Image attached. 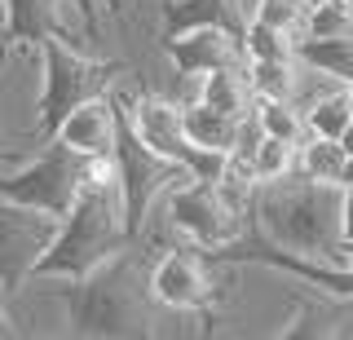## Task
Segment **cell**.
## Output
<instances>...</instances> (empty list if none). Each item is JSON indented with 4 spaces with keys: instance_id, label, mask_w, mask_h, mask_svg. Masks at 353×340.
I'll list each match as a JSON object with an SVG mask.
<instances>
[{
    "instance_id": "f1b7e54d",
    "label": "cell",
    "mask_w": 353,
    "mask_h": 340,
    "mask_svg": "<svg viewBox=\"0 0 353 340\" xmlns=\"http://www.w3.org/2000/svg\"><path fill=\"white\" fill-rule=\"evenodd\" d=\"M301 5H305V9H318V5H323V0H301Z\"/></svg>"
},
{
    "instance_id": "2e32d148",
    "label": "cell",
    "mask_w": 353,
    "mask_h": 340,
    "mask_svg": "<svg viewBox=\"0 0 353 340\" xmlns=\"http://www.w3.org/2000/svg\"><path fill=\"white\" fill-rule=\"evenodd\" d=\"M185 133H190L194 146L203 150H239V137H243V119L216 111V106L190 97L185 102Z\"/></svg>"
},
{
    "instance_id": "7c38bea8",
    "label": "cell",
    "mask_w": 353,
    "mask_h": 340,
    "mask_svg": "<svg viewBox=\"0 0 353 340\" xmlns=\"http://www.w3.org/2000/svg\"><path fill=\"white\" fill-rule=\"evenodd\" d=\"M194 27L243 31L248 14L239 9V0H163V36H181V31Z\"/></svg>"
},
{
    "instance_id": "e0dca14e",
    "label": "cell",
    "mask_w": 353,
    "mask_h": 340,
    "mask_svg": "<svg viewBox=\"0 0 353 340\" xmlns=\"http://www.w3.org/2000/svg\"><path fill=\"white\" fill-rule=\"evenodd\" d=\"M305 62L296 58H270V62H248V80L256 97H296L301 102V84H305Z\"/></svg>"
},
{
    "instance_id": "7402d4cb",
    "label": "cell",
    "mask_w": 353,
    "mask_h": 340,
    "mask_svg": "<svg viewBox=\"0 0 353 340\" xmlns=\"http://www.w3.org/2000/svg\"><path fill=\"white\" fill-rule=\"evenodd\" d=\"M243 49H248V62H270V58H292L296 53V36L261 23V18L248 14V27H243Z\"/></svg>"
},
{
    "instance_id": "d6986e66",
    "label": "cell",
    "mask_w": 353,
    "mask_h": 340,
    "mask_svg": "<svg viewBox=\"0 0 353 340\" xmlns=\"http://www.w3.org/2000/svg\"><path fill=\"white\" fill-rule=\"evenodd\" d=\"M305 119H309V137H340L353 119V106H349V93L345 84L318 93L314 102H305Z\"/></svg>"
},
{
    "instance_id": "4fadbf2b",
    "label": "cell",
    "mask_w": 353,
    "mask_h": 340,
    "mask_svg": "<svg viewBox=\"0 0 353 340\" xmlns=\"http://www.w3.org/2000/svg\"><path fill=\"white\" fill-rule=\"evenodd\" d=\"M53 5L58 0H0V23H5V40H0V58L18 45L40 49V40L49 31H58L53 23Z\"/></svg>"
},
{
    "instance_id": "d4e9b609",
    "label": "cell",
    "mask_w": 353,
    "mask_h": 340,
    "mask_svg": "<svg viewBox=\"0 0 353 340\" xmlns=\"http://www.w3.org/2000/svg\"><path fill=\"white\" fill-rule=\"evenodd\" d=\"M340 239L353 243V186H340Z\"/></svg>"
},
{
    "instance_id": "3957f363",
    "label": "cell",
    "mask_w": 353,
    "mask_h": 340,
    "mask_svg": "<svg viewBox=\"0 0 353 340\" xmlns=\"http://www.w3.org/2000/svg\"><path fill=\"white\" fill-rule=\"evenodd\" d=\"M248 212L256 221V234H265L270 243L349 266V243L340 239V186L292 172L283 181L256 186Z\"/></svg>"
},
{
    "instance_id": "9c48e42d",
    "label": "cell",
    "mask_w": 353,
    "mask_h": 340,
    "mask_svg": "<svg viewBox=\"0 0 353 340\" xmlns=\"http://www.w3.org/2000/svg\"><path fill=\"white\" fill-rule=\"evenodd\" d=\"M163 58L185 80L221 67H248L243 31H230V27H194V31H181V36H163Z\"/></svg>"
},
{
    "instance_id": "f546056e",
    "label": "cell",
    "mask_w": 353,
    "mask_h": 340,
    "mask_svg": "<svg viewBox=\"0 0 353 340\" xmlns=\"http://www.w3.org/2000/svg\"><path fill=\"white\" fill-rule=\"evenodd\" d=\"M345 93H349V106H353V84H345Z\"/></svg>"
},
{
    "instance_id": "ffe728a7",
    "label": "cell",
    "mask_w": 353,
    "mask_h": 340,
    "mask_svg": "<svg viewBox=\"0 0 353 340\" xmlns=\"http://www.w3.org/2000/svg\"><path fill=\"white\" fill-rule=\"evenodd\" d=\"M345 146H340L336 137H305L301 141V172L314 181H327V186H340L345 177Z\"/></svg>"
},
{
    "instance_id": "44dd1931",
    "label": "cell",
    "mask_w": 353,
    "mask_h": 340,
    "mask_svg": "<svg viewBox=\"0 0 353 340\" xmlns=\"http://www.w3.org/2000/svg\"><path fill=\"white\" fill-rule=\"evenodd\" d=\"M252 159H256L261 186L265 181H283V177H292V172H301V146H292V141H283V137H270V133L256 141Z\"/></svg>"
},
{
    "instance_id": "277c9868",
    "label": "cell",
    "mask_w": 353,
    "mask_h": 340,
    "mask_svg": "<svg viewBox=\"0 0 353 340\" xmlns=\"http://www.w3.org/2000/svg\"><path fill=\"white\" fill-rule=\"evenodd\" d=\"M119 75H124V62L93 58V53L66 45L58 31H49V36L40 40V93H36L31 133L49 141L75 106L93 102V97H106L115 89Z\"/></svg>"
},
{
    "instance_id": "9a60e30c",
    "label": "cell",
    "mask_w": 353,
    "mask_h": 340,
    "mask_svg": "<svg viewBox=\"0 0 353 340\" xmlns=\"http://www.w3.org/2000/svg\"><path fill=\"white\" fill-rule=\"evenodd\" d=\"M296 58L309 75H323L331 84H353V36H301Z\"/></svg>"
},
{
    "instance_id": "4316f807",
    "label": "cell",
    "mask_w": 353,
    "mask_h": 340,
    "mask_svg": "<svg viewBox=\"0 0 353 340\" xmlns=\"http://www.w3.org/2000/svg\"><path fill=\"white\" fill-rule=\"evenodd\" d=\"M340 186H353V159L345 163V177H340Z\"/></svg>"
},
{
    "instance_id": "5bb4252c",
    "label": "cell",
    "mask_w": 353,
    "mask_h": 340,
    "mask_svg": "<svg viewBox=\"0 0 353 340\" xmlns=\"http://www.w3.org/2000/svg\"><path fill=\"white\" fill-rule=\"evenodd\" d=\"M194 97L216 106V111H225V115H234V119H248L256 111V93H252L248 67H221V71L194 75Z\"/></svg>"
},
{
    "instance_id": "cb8c5ba5",
    "label": "cell",
    "mask_w": 353,
    "mask_h": 340,
    "mask_svg": "<svg viewBox=\"0 0 353 340\" xmlns=\"http://www.w3.org/2000/svg\"><path fill=\"white\" fill-rule=\"evenodd\" d=\"M305 36H353V0H323L309 9Z\"/></svg>"
},
{
    "instance_id": "83f0119b",
    "label": "cell",
    "mask_w": 353,
    "mask_h": 340,
    "mask_svg": "<svg viewBox=\"0 0 353 340\" xmlns=\"http://www.w3.org/2000/svg\"><path fill=\"white\" fill-rule=\"evenodd\" d=\"M9 332V314H5V305H0V336Z\"/></svg>"
},
{
    "instance_id": "30bf717a",
    "label": "cell",
    "mask_w": 353,
    "mask_h": 340,
    "mask_svg": "<svg viewBox=\"0 0 353 340\" xmlns=\"http://www.w3.org/2000/svg\"><path fill=\"white\" fill-rule=\"evenodd\" d=\"M150 292L154 305L176 314H203L212 305V279H208V266L185 248L163 252L150 266Z\"/></svg>"
},
{
    "instance_id": "484cf974",
    "label": "cell",
    "mask_w": 353,
    "mask_h": 340,
    "mask_svg": "<svg viewBox=\"0 0 353 340\" xmlns=\"http://www.w3.org/2000/svg\"><path fill=\"white\" fill-rule=\"evenodd\" d=\"M336 141H340V146H345V155L353 159V119H349V128H345V133H340Z\"/></svg>"
},
{
    "instance_id": "5b68a950",
    "label": "cell",
    "mask_w": 353,
    "mask_h": 340,
    "mask_svg": "<svg viewBox=\"0 0 353 340\" xmlns=\"http://www.w3.org/2000/svg\"><path fill=\"white\" fill-rule=\"evenodd\" d=\"M119 106V141H115V168H119V194H124V217H128V230L132 239H141V230L150 221V208L163 203V194L172 190L176 181H185L190 172L181 163L163 159L159 150H150L146 141L137 137L128 119V102H124V89H110Z\"/></svg>"
},
{
    "instance_id": "52a82bcc",
    "label": "cell",
    "mask_w": 353,
    "mask_h": 340,
    "mask_svg": "<svg viewBox=\"0 0 353 340\" xmlns=\"http://www.w3.org/2000/svg\"><path fill=\"white\" fill-rule=\"evenodd\" d=\"M84 181H88V159L75 155L62 141H44V150L36 159H27L22 168L0 177V199L66 217V208L75 203V194L84 190Z\"/></svg>"
},
{
    "instance_id": "6da1fadb",
    "label": "cell",
    "mask_w": 353,
    "mask_h": 340,
    "mask_svg": "<svg viewBox=\"0 0 353 340\" xmlns=\"http://www.w3.org/2000/svg\"><path fill=\"white\" fill-rule=\"evenodd\" d=\"M132 243V230L124 217V194H119V168L115 155L88 159V181L66 208L58 239L36 261L31 283H58V279H84L110 257H119Z\"/></svg>"
},
{
    "instance_id": "603a6c76",
    "label": "cell",
    "mask_w": 353,
    "mask_h": 340,
    "mask_svg": "<svg viewBox=\"0 0 353 340\" xmlns=\"http://www.w3.org/2000/svg\"><path fill=\"white\" fill-rule=\"evenodd\" d=\"M252 18H261V23L287 31V36L301 40L305 27H309V9L301 0H252Z\"/></svg>"
},
{
    "instance_id": "8fae6325",
    "label": "cell",
    "mask_w": 353,
    "mask_h": 340,
    "mask_svg": "<svg viewBox=\"0 0 353 340\" xmlns=\"http://www.w3.org/2000/svg\"><path fill=\"white\" fill-rule=\"evenodd\" d=\"M49 141H62V146H71L75 155H84V159L115 155V141H119V106H115V97L106 93V97H93V102L75 106Z\"/></svg>"
},
{
    "instance_id": "8992f818",
    "label": "cell",
    "mask_w": 353,
    "mask_h": 340,
    "mask_svg": "<svg viewBox=\"0 0 353 340\" xmlns=\"http://www.w3.org/2000/svg\"><path fill=\"white\" fill-rule=\"evenodd\" d=\"M163 217L181 239L203 252H221L248 234V208H239L221 186L185 177L163 194Z\"/></svg>"
},
{
    "instance_id": "ac0fdd59",
    "label": "cell",
    "mask_w": 353,
    "mask_h": 340,
    "mask_svg": "<svg viewBox=\"0 0 353 340\" xmlns=\"http://www.w3.org/2000/svg\"><path fill=\"white\" fill-rule=\"evenodd\" d=\"M256 119L270 137H283L292 146H301L309 137V119H305V106L296 97H256Z\"/></svg>"
},
{
    "instance_id": "4dcf8cb0",
    "label": "cell",
    "mask_w": 353,
    "mask_h": 340,
    "mask_svg": "<svg viewBox=\"0 0 353 340\" xmlns=\"http://www.w3.org/2000/svg\"><path fill=\"white\" fill-rule=\"evenodd\" d=\"M349 266H353V243H349Z\"/></svg>"
},
{
    "instance_id": "7a4b0ae2",
    "label": "cell",
    "mask_w": 353,
    "mask_h": 340,
    "mask_svg": "<svg viewBox=\"0 0 353 340\" xmlns=\"http://www.w3.org/2000/svg\"><path fill=\"white\" fill-rule=\"evenodd\" d=\"M44 296L58 305L66 336H93V340L154 336L150 274H141L128 248L119 257H110L106 266H97L93 274H84V279L49 283Z\"/></svg>"
},
{
    "instance_id": "ba28073f",
    "label": "cell",
    "mask_w": 353,
    "mask_h": 340,
    "mask_svg": "<svg viewBox=\"0 0 353 340\" xmlns=\"http://www.w3.org/2000/svg\"><path fill=\"white\" fill-rule=\"evenodd\" d=\"M58 226H62V217H53V212L0 199V292L27 288L36 261L58 239Z\"/></svg>"
}]
</instances>
